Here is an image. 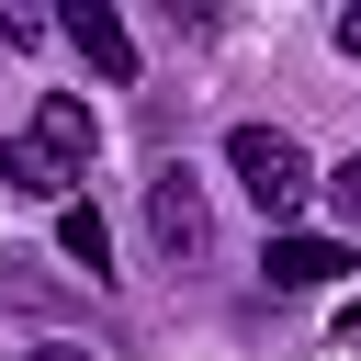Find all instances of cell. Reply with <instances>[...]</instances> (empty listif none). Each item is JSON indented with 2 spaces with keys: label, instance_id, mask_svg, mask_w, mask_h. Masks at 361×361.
Returning a JSON list of instances; mask_svg holds the SVG:
<instances>
[{
  "label": "cell",
  "instance_id": "cell-2",
  "mask_svg": "<svg viewBox=\"0 0 361 361\" xmlns=\"http://www.w3.org/2000/svg\"><path fill=\"white\" fill-rule=\"evenodd\" d=\"M226 169H237V192L271 214V237H293V214L327 192V180H316V158H305L282 124H237V135H226Z\"/></svg>",
  "mask_w": 361,
  "mask_h": 361
},
{
  "label": "cell",
  "instance_id": "cell-5",
  "mask_svg": "<svg viewBox=\"0 0 361 361\" xmlns=\"http://www.w3.org/2000/svg\"><path fill=\"white\" fill-rule=\"evenodd\" d=\"M259 271H271V293H316V282L361 271V248H338V237H271V248H259Z\"/></svg>",
  "mask_w": 361,
  "mask_h": 361
},
{
  "label": "cell",
  "instance_id": "cell-4",
  "mask_svg": "<svg viewBox=\"0 0 361 361\" xmlns=\"http://www.w3.org/2000/svg\"><path fill=\"white\" fill-rule=\"evenodd\" d=\"M56 34H68L102 79H135V34H124V11H113V0H68V11H56Z\"/></svg>",
  "mask_w": 361,
  "mask_h": 361
},
{
  "label": "cell",
  "instance_id": "cell-8",
  "mask_svg": "<svg viewBox=\"0 0 361 361\" xmlns=\"http://www.w3.org/2000/svg\"><path fill=\"white\" fill-rule=\"evenodd\" d=\"M45 34V11H23V0H0V45H34Z\"/></svg>",
  "mask_w": 361,
  "mask_h": 361
},
{
  "label": "cell",
  "instance_id": "cell-1",
  "mask_svg": "<svg viewBox=\"0 0 361 361\" xmlns=\"http://www.w3.org/2000/svg\"><path fill=\"white\" fill-rule=\"evenodd\" d=\"M90 158H102V124H90V102L79 90H45L34 113H23V135L0 147V192H23V203H79V180H90Z\"/></svg>",
  "mask_w": 361,
  "mask_h": 361
},
{
  "label": "cell",
  "instance_id": "cell-7",
  "mask_svg": "<svg viewBox=\"0 0 361 361\" xmlns=\"http://www.w3.org/2000/svg\"><path fill=\"white\" fill-rule=\"evenodd\" d=\"M327 203H338V214L361 226V158H338V169H327Z\"/></svg>",
  "mask_w": 361,
  "mask_h": 361
},
{
  "label": "cell",
  "instance_id": "cell-6",
  "mask_svg": "<svg viewBox=\"0 0 361 361\" xmlns=\"http://www.w3.org/2000/svg\"><path fill=\"white\" fill-rule=\"evenodd\" d=\"M56 248H68L90 282H113V226H102V203H68V214H56Z\"/></svg>",
  "mask_w": 361,
  "mask_h": 361
},
{
  "label": "cell",
  "instance_id": "cell-3",
  "mask_svg": "<svg viewBox=\"0 0 361 361\" xmlns=\"http://www.w3.org/2000/svg\"><path fill=\"white\" fill-rule=\"evenodd\" d=\"M147 237H158V259H203V248H214V203H203V180H192L180 158L147 180Z\"/></svg>",
  "mask_w": 361,
  "mask_h": 361
},
{
  "label": "cell",
  "instance_id": "cell-9",
  "mask_svg": "<svg viewBox=\"0 0 361 361\" xmlns=\"http://www.w3.org/2000/svg\"><path fill=\"white\" fill-rule=\"evenodd\" d=\"M338 56H361V0H350V11H338Z\"/></svg>",
  "mask_w": 361,
  "mask_h": 361
},
{
  "label": "cell",
  "instance_id": "cell-10",
  "mask_svg": "<svg viewBox=\"0 0 361 361\" xmlns=\"http://www.w3.org/2000/svg\"><path fill=\"white\" fill-rule=\"evenodd\" d=\"M34 361H90V350H34Z\"/></svg>",
  "mask_w": 361,
  "mask_h": 361
}]
</instances>
